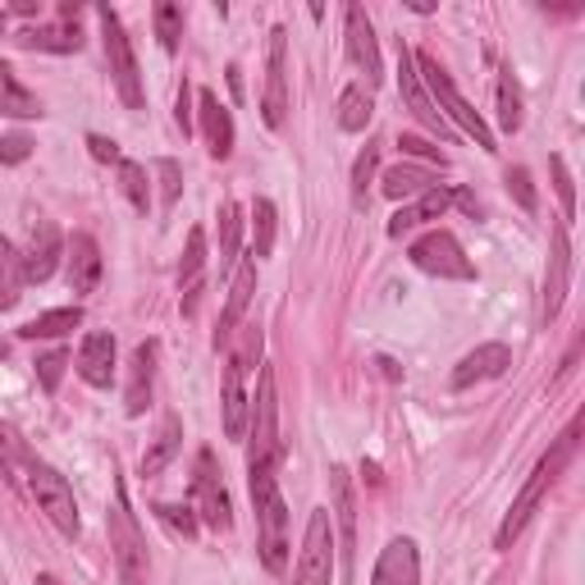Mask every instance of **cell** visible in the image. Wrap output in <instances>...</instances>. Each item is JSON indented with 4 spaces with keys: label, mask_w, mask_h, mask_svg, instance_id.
Instances as JSON below:
<instances>
[{
    "label": "cell",
    "mask_w": 585,
    "mask_h": 585,
    "mask_svg": "<svg viewBox=\"0 0 585 585\" xmlns=\"http://www.w3.org/2000/svg\"><path fill=\"white\" fill-rule=\"evenodd\" d=\"M576 444H581V416L567 425V431L554 440V448L544 453L539 462H535V472H531V481L522 485V494L513 498V508H508V517L498 522V531H494V549H513V539L526 531V522L539 513V503H544V494H549L554 485H558V476L572 466V457H576Z\"/></svg>",
    "instance_id": "1"
},
{
    "label": "cell",
    "mask_w": 585,
    "mask_h": 585,
    "mask_svg": "<svg viewBox=\"0 0 585 585\" xmlns=\"http://www.w3.org/2000/svg\"><path fill=\"white\" fill-rule=\"evenodd\" d=\"M252 357H261V330L248 325L243 347L229 357L224 366V389H220V403H224V435L229 440H248V416H252V399H248V366Z\"/></svg>",
    "instance_id": "5"
},
{
    "label": "cell",
    "mask_w": 585,
    "mask_h": 585,
    "mask_svg": "<svg viewBox=\"0 0 585 585\" xmlns=\"http://www.w3.org/2000/svg\"><path fill=\"white\" fill-rule=\"evenodd\" d=\"M567 284H572V233H567L563 220H554V229H549V265H544V297H539V321L544 325L563 311Z\"/></svg>",
    "instance_id": "10"
},
{
    "label": "cell",
    "mask_w": 585,
    "mask_h": 585,
    "mask_svg": "<svg viewBox=\"0 0 585 585\" xmlns=\"http://www.w3.org/2000/svg\"><path fill=\"white\" fill-rule=\"evenodd\" d=\"M508 366H513V347H508V343H481L476 353H466V357L453 366L448 389H453V394H462V389H472V384L498 380Z\"/></svg>",
    "instance_id": "13"
},
{
    "label": "cell",
    "mask_w": 585,
    "mask_h": 585,
    "mask_svg": "<svg viewBox=\"0 0 585 585\" xmlns=\"http://www.w3.org/2000/svg\"><path fill=\"white\" fill-rule=\"evenodd\" d=\"M399 92H403V101H407V110H412V120H416L425 133H435V138L453 142V129L444 124V114L435 110L431 92H425L421 73H416V56H412L407 47H399Z\"/></svg>",
    "instance_id": "12"
},
{
    "label": "cell",
    "mask_w": 585,
    "mask_h": 585,
    "mask_svg": "<svg viewBox=\"0 0 585 585\" xmlns=\"http://www.w3.org/2000/svg\"><path fill=\"white\" fill-rule=\"evenodd\" d=\"M202 280H206V233H202V229H188V248H183V261H179V293H183V316H198Z\"/></svg>",
    "instance_id": "23"
},
{
    "label": "cell",
    "mask_w": 585,
    "mask_h": 585,
    "mask_svg": "<svg viewBox=\"0 0 585 585\" xmlns=\"http://www.w3.org/2000/svg\"><path fill=\"white\" fill-rule=\"evenodd\" d=\"M192 513H198V522L215 526V531H229L233 526V508H229V490L220 481V466H215V453L202 448L198 453V476H192Z\"/></svg>",
    "instance_id": "9"
},
{
    "label": "cell",
    "mask_w": 585,
    "mask_h": 585,
    "mask_svg": "<svg viewBox=\"0 0 585 585\" xmlns=\"http://www.w3.org/2000/svg\"><path fill=\"white\" fill-rule=\"evenodd\" d=\"M83 325V306H56V311H42L37 321H28L23 330H19V339H60V334H69V330H78Z\"/></svg>",
    "instance_id": "31"
},
{
    "label": "cell",
    "mask_w": 585,
    "mask_h": 585,
    "mask_svg": "<svg viewBox=\"0 0 585 585\" xmlns=\"http://www.w3.org/2000/svg\"><path fill=\"white\" fill-rule=\"evenodd\" d=\"M64 366H69V353L64 347H51L47 357H37V384H42L47 394H56L60 380H64Z\"/></svg>",
    "instance_id": "39"
},
{
    "label": "cell",
    "mask_w": 585,
    "mask_h": 585,
    "mask_svg": "<svg viewBox=\"0 0 585 585\" xmlns=\"http://www.w3.org/2000/svg\"><path fill=\"white\" fill-rule=\"evenodd\" d=\"M508 192H513V202H517L522 211H535V206H539L535 183H531V170H526V165H513V170H508Z\"/></svg>",
    "instance_id": "43"
},
{
    "label": "cell",
    "mask_w": 585,
    "mask_h": 585,
    "mask_svg": "<svg viewBox=\"0 0 585 585\" xmlns=\"http://www.w3.org/2000/svg\"><path fill=\"white\" fill-rule=\"evenodd\" d=\"M6 28H10V14H6V10H0V37H6Z\"/></svg>",
    "instance_id": "51"
},
{
    "label": "cell",
    "mask_w": 585,
    "mask_h": 585,
    "mask_svg": "<svg viewBox=\"0 0 585 585\" xmlns=\"http://www.w3.org/2000/svg\"><path fill=\"white\" fill-rule=\"evenodd\" d=\"M399 147H403V151H412V155H425V161H435V165H448V155H444L440 147H431L425 138H412V133H403V138H399Z\"/></svg>",
    "instance_id": "46"
},
{
    "label": "cell",
    "mask_w": 585,
    "mask_h": 585,
    "mask_svg": "<svg viewBox=\"0 0 585 585\" xmlns=\"http://www.w3.org/2000/svg\"><path fill=\"white\" fill-rule=\"evenodd\" d=\"M151 23H155V37H161L165 51H179V37H183V10L170 6V0H161V6L151 10Z\"/></svg>",
    "instance_id": "38"
},
{
    "label": "cell",
    "mask_w": 585,
    "mask_h": 585,
    "mask_svg": "<svg viewBox=\"0 0 585 585\" xmlns=\"http://www.w3.org/2000/svg\"><path fill=\"white\" fill-rule=\"evenodd\" d=\"M549 170H554V188H558V202H563V224H572V215H576V183L567 174V161H563V155H549Z\"/></svg>",
    "instance_id": "40"
},
{
    "label": "cell",
    "mask_w": 585,
    "mask_h": 585,
    "mask_svg": "<svg viewBox=\"0 0 585 585\" xmlns=\"http://www.w3.org/2000/svg\"><path fill=\"white\" fill-rule=\"evenodd\" d=\"M453 206V188L435 183L431 192H421V198H412L394 220H389V239H403V233L421 229V224H431V220H444V211Z\"/></svg>",
    "instance_id": "21"
},
{
    "label": "cell",
    "mask_w": 585,
    "mask_h": 585,
    "mask_svg": "<svg viewBox=\"0 0 585 585\" xmlns=\"http://www.w3.org/2000/svg\"><path fill=\"white\" fill-rule=\"evenodd\" d=\"M120 188H124L129 206H133L138 215H147V206H151V188H147V170H142L138 161H120Z\"/></svg>",
    "instance_id": "37"
},
{
    "label": "cell",
    "mask_w": 585,
    "mask_h": 585,
    "mask_svg": "<svg viewBox=\"0 0 585 585\" xmlns=\"http://www.w3.org/2000/svg\"><path fill=\"white\" fill-rule=\"evenodd\" d=\"M334 526H330V508H316L306 517V535H302V558H297V576L293 585H330L334 581Z\"/></svg>",
    "instance_id": "8"
},
{
    "label": "cell",
    "mask_w": 585,
    "mask_h": 585,
    "mask_svg": "<svg viewBox=\"0 0 585 585\" xmlns=\"http://www.w3.org/2000/svg\"><path fill=\"white\" fill-rule=\"evenodd\" d=\"M431 188H435V179L421 165H394V170H384V183H380V192L384 198H394V202L421 198V192H431Z\"/></svg>",
    "instance_id": "29"
},
{
    "label": "cell",
    "mask_w": 585,
    "mask_h": 585,
    "mask_svg": "<svg viewBox=\"0 0 585 585\" xmlns=\"http://www.w3.org/2000/svg\"><path fill=\"white\" fill-rule=\"evenodd\" d=\"M330 490H334V522H339L334 549H339L343 567H353V549H357V503H353V481H347L343 466H334V472H330Z\"/></svg>",
    "instance_id": "19"
},
{
    "label": "cell",
    "mask_w": 585,
    "mask_h": 585,
    "mask_svg": "<svg viewBox=\"0 0 585 585\" xmlns=\"http://www.w3.org/2000/svg\"><path fill=\"white\" fill-rule=\"evenodd\" d=\"M155 174H161V206H174V202H179V188H183V170H179V161L161 155V161H155Z\"/></svg>",
    "instance_id": "42"
},
{
    "label": "cell",
    "mask_w": 585,
    "mask_h": 585,
    "mask_svg": "<svg viewBox=\"0 0 585 585\" xmlns=\"http://www.w3.org/2000/svg\"><path fill=\"white\" fill-rule=\"evenodd\" d=\"M78 375H83L92 389H110V380H114V334H105V330L83 334V343H78Z\"/></svg>",
    "instance_id": "24"
},
{
    "label": "cell",
    "mask_w": 585,
    "mask_h": 585,
    "mask_svg": "<svg viewBox=\"0 0 585 585\" xmlns=\"http://www.w3.org/2000/svg\"><path fill=\"white\" fill-rule=\"evenodd\" d=\"M32 155V142L23 133H10V138H0V165H23Z\"/></svg>",
    "instance_id": "45"
},
{
    "label": "cell",
    "mask_w": 585,
    "mask_h": 585,
    "mask_svg": "<svg viewBox=\"0 0 585 585\" xmlns=\"http://www.w3.org/2000/svg\"><path fill=\"white\" fill-rule=\"evenodd\" d=\"M347 60H353L362 73H366V88H375L380 78H384V69H380V47H375V28H371V19H366V10L362 6H347Z\"/></svg>",
    "instance_id": "17"
},
{
    "label": "cell",
    "mask_w": 585,
    "mask_h": 585,
    "mask_svg": "<svg viewBox=\"0 0 585 585\" xmlns=\"http://www.w3.org/2000/svg\"><path fill=\"white\" fill-rule=\"evenodd\" d=\"M256 526H261V563L265 572H284L289 567V508H284V498H270L265 508H256Z\"/></svg>",
    "instance_id": "14"
},
{
    "label": "cell",
    "mask_w": 585,
    "mask_h": 585,
    "mask_svg": "<svg viewBox=\"0 0 585 585\" xmlns=\"http://www.w3.org/2000/svg\"><path fill=\"white\" fill-rule=\"evenodd\" d=\"M101 248L92 233H73L64 243V275H69V289L73 293H92L101 284Z\"/></svg>",
    "instance_id": "18"
},
{
    "label": "cell",
    "mask_w": 585,
    "mask_h": 585,
    "mask_svg": "<svg viewBox=\"0 0 585 585\" xmlns=\"http://www.w3.org/2000/svg\"><path fill=\"white\" fill-rule=\"evenodd\" d=\"M375 165H380V147H366L357 155V165H353V198L366 202V183L375 179Z\"/></svg>",
    "instance_id": "44"
},
{
    "label": "cell",
    "mask_w": 585,
    "mask_h": 585,
    "mask_svg": "<svg viewBox=\"0 0 585 585\" xmlns=\"http://www.w3.org/2000/svg\"><path fill=\"white\" fill-rule=\"evenodd\" d=\"M252 293H256V256H239L233 261V284H229V302L220 311V330H215V347L229 343V334L239 330V321L248 316V306H252Z\"/></svg>",
    "instance_id": "15"
},
{
    "label": "cell",
    "mask_w": 585,
    "mask_h": 585,
    "mask_svg": "<svg viewBox=\"0 0 585 585\" xmlns=\"http://www.w3.org/2000/svg\"><path fill=\"white\" fill-rule=\"evenodd\" d=\"M188 105H192V88L183 83V88H179V110H174V120H179L183 133H192V110H188Z\"/></svg>",
    "instance_id": "48"
},
{
    "label": "cell",
    "mask_w": 585,
    "mask_h": 585,
    "mask_svg": "<svg viewBox=\"0 0 585 585\" xmlns=\"http://www.w3.org/2000/svg\"><path fill=\"white\" fill-rule=\"evenodd\" d=\"M155 517H161L174 535H183V539H192L198 535V513L192 508H174V503H155Z\"/></svg>",
    "instance_id": "41"
},
{
    "label": "cell",
    "mask_w": 585,
    "mask_h": 585,
    "mask_svg": "<svg viewBox=\"0 0 585 585\" xmlns=\"http://www.w3.org/2000/svg\"><path fill=\"white\" fill-rule=\"evenodd\" d=\"M0 114H14V120H42V101H37V92H28L14 69L0 60Z\"/></svg>",
    "instance_id": "26"
},
{
    "label": "cell",
    "mask_w": 585,
    "mask_h": 585,
    "mask_svg": "<svg viewBox=\"0 0 585 585\" xmlns=\"http://www.w3.org/2000/svg\"><path fill=\"white\" fill-rule=\"evenodd\" d=\"M19 256H23V284H47V280L56 275L60 256H64V239H60V229H56L51 220H42V224L32 229L28 252H19Z\"/></svg>",
    "instance_id": "16"
},
{
    "label": "cell",
    "mask_w": 585,
    "mask_h": 585,
    "mask_svg": "<svg viewBox=\"0 0 585 585\" xmlns=\"http://www.w3.org/2000/svg\"><path fill=\"white\" fill-rule=\"evenodd\" d=\"M275 233H280V211H275V202H270V198H256V206H252V256H256V261L275 252Z\"/></svg>",
    "instance_id": "34"
},
{
    "label": "cell",
    "mask_w": 585,
    "mask_h": 585,
    "mask_svg": "<svg viewBox=\"0 0 585 585\" xmlns=\"http://www.w3.org/2000/svg\"><path fill=\"white\" fill-rule=\"evenodd\" d=\"M371 585H421V563H416V544L407 535L389 539V549L375 563Z\"/></svg>",
    "instance_id": "25"
},
{
    "label": "cell",
    "mask_w": 585,
    "mask_h": 585,
    "mask_svg": "<svg viewBox=\"0 0 585 585\" xmlns=\"http://www.w3.org/2000/svg\"><path fill=\"white\" fill-rule=\"evenodd\" d=\"M155 339L138 343L133 347V357H129V389H124V412L129 416H142L151 407V384H155Z\"/></svg>",
    "instance_id": "22"
},
{
    "label": "cell",
    "mask_w": 585,
    "mask_h": 585,
    "mask_svg": "<svg viewBox=\"0 0 585 585\" xmlns=\"http://www.w3.org/2000/svg\"><path fill=\"white\" fill-rule=\"evenodd\" d=\"M179 444H183V421L170 412V416H165V425H161V435H155V440H151V448L142 453V476H161L165 466L174 462Z\"/></svg>",
    "instance_id": "28"
},
{
    "label": "cell",
    "mask_w": 585,
    "mask_h": 585,
    "mask_svg": "<svg viewBox=\"0 0 585 585\" xmlns=\"http://www.w3.org/2000/svg\"><path fill=\"white\" fill-rule=\"evenodd\" d=\"M23 47H32V51H56V56H69V51H78L83 47V32H78V23H56V28H28L23 37H19Z\"/></svg>",
    "instance_id": "30"
},
{
    "label": "cell",
    "mask_w": 585,
    "mask_h": 585,
    "mask_svg": "<svg viewBox=\"0 0 585 585\" xmlns=\"http://www.w3.org/2000/svg\"><path fill=\"white\" fill-rule=\"evenodd\" d=\"M453 202H457V206H462L466 215H481V202H476V192H466V188H462V192H453Z\"/></svg>",
    "instance_id": "49"
},
{
    "label": "cell",
    "mask_w": 585,
    "mask_h": 585,
    "mask_svg": "<svg viewBox=\"0 0 585 585\" xmlns=\"http://www.w3.org/2000/svg\"><path fill=\"white\" fill-rule=\"evenodd\" d=\"M105 526H110V554H114V567H120V585H147V576H151L147 539H142V526L129 508L124 485H114V503L105 513Z\"/></svg>",
    "instance_id": "3"
},
{
    "label": "cell",
    "mask_w": 585,
    "mask_h": 585,
    "mask_svg": "<svg viewBox=\"0 0 585 585\" xmlns=\"http://www.w3.org/2000/svg\"><path fill=\"white\" fill-rule=\"evenodd\" d=\"M198 124H202L206 151L215 161H229L233 155V114H229V105H220V97L211 88L198 92Z\"/></svg>",
    "instance_id": "20"
},
{
    "label": "cell",
    "mask_w": 585,
    "mask_h": 585,
    "mask_svg": "<svg viewBox=\"0 0 585 585\" xmlns=\"http://www.w3.org/2000/svg\"><path fill=\"white\" fill-rule=\"evenodd\" d=\"M23 297V256L10 239H0V311H10Z\"/></svg>",
    "instance_id": "33"
},
{
    "label": "cell",
    "mask_w": 585,
    "mask_h": 585,
    "mask_svg": "<svg viewBox=\"0 0 585 585\" xmlns=\"http://www.w3.org/2000/svg\"><path fill=\"white\" fill-rule=\"evenodd\" d=\"M37 585H60V576H51V572H42V576H37Z\"/></svg>",
    "instance_id": "50"
},
{
    "label": "cell",
    "mask_w": 585,
    "mask_h": 585,
    "mask_svg": "<svg viewBox=\"0 0 585 585\" xmlns=\"http://www.w3.org/2000/svg\"><path fill=\"white\" fill-rule=\"evenodd\" d=\"M239 239H243V211L239 202H220V270L239 261Z\"/></svg>",
    "instance_id": "35"
},
{
    "label": "cell",
    "mask_w": 585,
    "mask_h": 585,
    "mask_svg": "<svg viewBox=\"0 0 585 585\" xmlns=\"http://www.w3.org/2000/svg\"><path fill=\"white\" fill-rule=\"evenodd\" d=\"M23 485H28L32 503H37V508H42V513L51 517V526H56L60 535H69V539H73L78 531H83V517H78L73 490H69V481L56 472V466H47V462H37V457H32V466H28Z\"/></svg>",
    "instance_id": "6"
},
{
    "label": "cell",
    "mask_w": 585,
    "mask_h": 585,
    "mask_svg": "<svg viewBox=\"0 0 585 585\" xmlns=\"http://www.w3.org/2000/svg\"><path fill=\"white\" fill-rule=\"evenodd\" d=\"M97 23H101V42H105V64H110V78H114V92L129 110H142V73H138V56H133V42L110 6H97Z\"/></svg>",
    "instance_id": "4"
},
{
    "label": "cell",
    "mask_w": 585,
    "mask_h": 585,
    "mask_svg": "<svg viewBox=\"0 0 585 585\" xmlns=\"http://www.w3.org/2000/svg\"><path fill=\"white\" fill-rule=\"evenodd\" d=\"M28 466H32V448L23 444V435L14 431V425L0 421V476H10L14 485H23Z\"/></svg>",
    "instance_id": "32"
},
{
    "label": "cell",
    "mask_w": 585,
    "mask_h": 585,
    "mask_svg": "<svg viewBox=\"0 0 585 585\" xmlns=\"http://www.w3.org/2000/svg\"><path fill=\"white\" fill-rule=\"evenodd\" d=\"M412 56H416V73H421L425 92H431V101H435L440 114H444V124H457L466 138H476L481 151H498L490 124L481 120V110H472V101H466V97L457 92V83L448 78V69H444L435 56H425V51H412Z\"/></svg>",
    "instance_id": "2"
},
{
    "label": "cell",
    "mask_w": 585,
    "mask_h": 585,
    "mask_svg": "<svg viewBox=\"0 0 585 585\" xmlns=\"http://www.w3.org/2000/svg\"><path fill=\"white\" fill-rule=\"evenodd\" d=\"M412 265L425 270V275H435V280H476V265L472 256L462 252V243L453 239L448 229H431V233H421V239L412 243Z\"/></svg>",
    "instance_id": "7"
},
{
    "label": "cell",
    "mask_w": 585,
    "mask_h": 585,
    "mask_svg": "<svg viewBox=\"0 0 585 585\" xmlns=\"http://www.w3.org/2000/svg\"><path fill=\"white\" fill-rule=\"evenodd\" d=\"M289 114V32H270V60H265V97H261V120L270 129H284Z\"/></svg>",
    "instance_id": "11"
},
{
    "label": "cell",
    "mask_w": 585,
    "mask_h": 585,
    "mask_svg": "<svg viewBox=\"0 0 585 585\" xmlns=\"http://www.w3.org/2000/svg\"><path fill=\"white\" fill-rule=\"evenodd\" d=\"M522 120H526V110H522V88H517L513 73H503V78H498V129H503V133H517Z\"/></svg>",
    "instance_id": "36"
},
{
    "label": "cell",
    "mask_w": 585,
    "mask_h": 585,
    "mask_svg": "<svg viewBox=\"0 0 585 585\" xmlns=\"http://www.w3.org/2000/svg\"><path fill=\"white\" fill-rule=\"evenodd\" d=\"M375 120V97L366 83H353L339 92V129L343 133H366V124Z\"/></svg>",
    "instance_id": "27"
},
{
    "label": "cell",
    "mask_w": 585,
    "mask_h": 585,
    "mask_svg": "<svg viewBox=\"0 0 585 585\" xmlns=\"http://www.w3.org/2000/svg\"><path fill=\"white\" fill-rule=\"evenodd\" d=\"M88 151L97 155V161H110V165H120V161H124L120 147H114L110 138H101V133H92V138H88Z\"/></svg>",
    "instance_id": "47"
}]
</instances>
